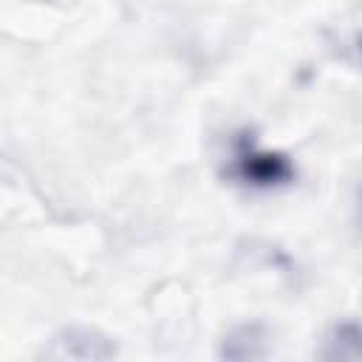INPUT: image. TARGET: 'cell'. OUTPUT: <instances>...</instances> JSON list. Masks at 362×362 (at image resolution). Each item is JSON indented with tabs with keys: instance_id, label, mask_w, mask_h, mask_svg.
<instances>
[{
	"instance_id": "obj_1",
	"label": "cell",
	"mask_w": 362,
	"mask_h": 362,
	"mask_svg": "<svg viewBox=\"0 0 362 362\" xmlns=\"http://www.w3.org/2000/svg\"><path fill=\"white\" fill-rule=\"evenodd\" d=\"M71 339H54L57 345V356H79V359H99V356H113L116 348L107 339H93V334H82L79 339H74V334H68Z\"/></svg>"
}]
</instances>
